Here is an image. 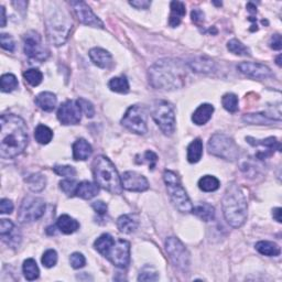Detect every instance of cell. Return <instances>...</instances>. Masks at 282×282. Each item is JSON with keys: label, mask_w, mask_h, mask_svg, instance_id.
Wrapping results in <instances>:
<instances>
[{"label": "cell", "mask_w": 282, "mask_h": 282, "mask_svg": "<svg viewBox=\"0 0 282 282\" xmlns=\"http://www.w3.org/2000/svg\"><path fill=\"white\" fill-rule=\"evenodd\" d=\"M0 156L14 159L25 151L29 141L25 120L16 115H3L0 118Z\"/></svg>", "instance_id": "cell-1"}, {"label": "cell", "mask_w": 282, "mask_h": 282, "mask_svg": "<svg viewBox=\"0 0 282 282\" xmlns=\"http://www.w3.org/2000/svg\"><path fill=\"white\" fill-rule=\"evenodd\" d=\"M148 77L150 85L156 89L176 91L185 85V64L180 60H160L150 67Z\"/></svg>", "instance_id": "cell-2"}, {"label": "cell", "mask_w": 282, "mask_h": 282, "mask_svg": "<svg viewBox=\"0 0 282 282\" xmlns=\"http://www.w3.org/2000/svg\"><path fill=\"white\" fill-rule=\"evenodd\" d=\"M95 249L118 268H126L130 261V244L125 239H114L109 234H103L94 242Z\"/></svg>", "instance_id": "cell-3"}, {"label": "cell", "mask_w": 282, "mask_h": 282, "mask_svg": "<svg viewBox=\"0 0 282 282\" xmlns=\"http://www.w3.org/2000/svg\"><path fill=\"white\" fill-rule=\"evenodd\" d=\"M223 212L226 222L234 228L245 224L247 219V202L238 185L232 184L223 197Z\"/></svg>", "instance_id": "cell-4"}, {"label": "cell", "mask_w": 282, "mask_h": 282, "mask_svg": "<svg viewBox=\"0 0 282 282\" xmlns=\"http://www.w3.org/2000/svg\"><path fill=\"white\" fill-rule=\"evenodd\" d=\"M47 35L49 41L56 47L63 46L72 30L73 22L64 9L54 7L46 16Z\"/></svg>", "instance_id": "cell-5"}, {"label": "cell", "mask_w": 282, "mask_h": 282, "mask_svg": "<svg viewBox=\"0 0 282 282\" xmlns=\"http://www.w3.org/2000/svg\"><path fill=\"white\" fill-rule=\"evenodd\" d=\"M93 174L96 184L112 194H121V178L108 158L98 156L93 162Z\"/></svg>", "instance_id": "cell-6"}, {"label": "cell", "mask_w": 282, "mask_h": 282, "mask_svg": "<svg viewBox=\"0 0 282 282\" xmlns=\"http://www.w3.org/2000/svg\"><path fill=\"white\" fill-rule=\"evenodd\" d=\"M163 180L167 185L169 194L174 206L181 213H192L193 211V204L190 200L187 191L181 185V181L176 172L166 170L163 173Z\"/></svg>", "instance_id": "cell-7"}, {"label": "cell", "mask_w": 282, "mask_h": 282, "mask_svg": "<svg viewBox=\"0 0 282 282\" xmlns=\"http://www.w3.org/2000/svg\"><path fill=\"white\" fill-rule=\"evenodd\" d=\"M207 149L211 155L227 161H236L239 157V148L234 139L224 133H215L210 138Z\"/></svg>", "instance_id": "cell-8"}, {"label": "cell", "mask_w": 282, "mask_h": 282, "mask_svg": "<svg viewBox=\"0 0 282 282\" xmlns=\"http://www.w3.org/2000/svg\"><path fill=\"white\" fill-rule=\"evenodd\" d=\"M151 114L161 131L171 136L176 130V115L173 106L167 100H156L152 105Z\"/></svg>", "instance_id": "cell-9"}, {"label": "cell", "mask_w": 282, "mask_h": 282, "mask_svg": "<svg viewBox=\"0 0 282 282\" xmlns=\"http://www.w3.org/2000/svg\"><path fill=\"white\" fill-rule=\"evenodd\" d=\"M46 211V202L41 197L27 196L22 201L18 212V221L22 224L31 223L41 218Z\"/></svg>", "instance_id": "cell-10"}, {"label": "cell", "mask_w": 282, "mask_h": 282, "mask_svg": "<svg viewBox=\"0 0 282 282\" xmlns=\"http://www.w3.org/2000/svg\"><path fill=\"white\" fill-rule=\"evenodd\" d=\"M166 250L173 264L185 272L190 268V253L182 241L177 237H169L166 240Z\"/></svg>", "instance_id": "cell-11"}, {"label": "cell", "mask_w": 282, "mask_h": 282, "mask_svg": "<svg viewBox=\"0 0 282 282\" xmlns=\"http://www.w3.org/2000/svg\"><path fill=\"white\" fill-rule=\"evenodd\" d=\"M122 126H125L128 130L137 134H145L148 131L147 127V112L143 106L133 105L129 107L125 116L121 119Z\"/></svg>", "instance_id": "cell-12"}, {"label": "cell", "mask_w": 282, "mask_h": 282, "mask_svg": "<svg viewBox=\"0 0 282 282\" xmlns=\"http://www.w3.org/2000/svg\"><path fill=\"white\" fill-rule=\"evenodd\" d=\"M25 53L29 56L30 59L36 60L39 62L46 61L50 52L49 50L44 47L42 42V38L39 33L35 31L28 32L25 36Z\"/></svg>", "instance_id": "cell-13"}, {"label": "cell", "mask_w": 282, "mask_h": 282, "mask_svg": "<svg viewBox=\"0 0 282 282\" xmlns=\"http://www.w3.org/2000/svg\"><path fill=\"white\" fill-rule=\"evenodd\" d=\"M58 119L65 126L77 125L82 119V109L77 100H66L62 104L58 110Z\"/></svg>", "instance_id": "cell-14"}, {"label": "cell", "mask_w": 282, "mask_h": 282, "mask_svg": "<svg viewBox=\"0 0 282 282\" xmlns=\"http://www.w3.org/2000/svg\"><path fill=\"white\" fill-rule=\"evenodd\" d=\"M71 6L74 9V13L77 16L78 20H80L83 25H86L94 28H100L103 29L104 24L98 18L97 16L92 11V9L88 7L86 3L84 2H72L70 3Z\"/></svg>", "instance_id": "cell-15"}, {"label": "cell", "mask_w": 282, "mask_h": 282, "mask_svg": "<svg viewBox=\"0 0 282 282\" xmlns=\"http://www.w3.org/2000/svg\"><path fill=\"white\" fill-rule=\"evenodd\" d=\"M122 189L130 192H145L149 189V182L143 174L127 171L121 177Z\"/></svg>", "instance_id": "cell-16"}, {"label": "cell", "mask_w": 282, "mask_h": 282, "mask_svg": "<svg viewBox=\"0 0 282 282\" xmlns=\"http://www.w3.org/2000/svg\"><path fill=\"white\" fill-rule=\"evenodd\" d=\"M238 70L249 77L256 78V80H267L272 76V73L268 66L255 62H242L238 64Z\"/></svg>", "instance_id": "cell-17"}, {"label": "cell", "mask_w": 282, "mask_h": 282, "mask_svg": "<svg viewBox=\"0 0 282 282\" xmlns=\"http://www.w3.org/2000/svg\"><path fill=\"white\" fill-rule=\"evenodd\" d=\"M89 58H91L93 63L100 69H110L114 64L111 54L108 51L100 48H94L89 51Z\"/></svg>", "instance_id": "cell-18"}, {"label": "cell", "mask_w": 282, "mask_h": 282, "mask_svg": "<svg viewBox=\"0 0 282 282\" xmlns=\"http://www.w3.org/2000/svg\"><path fill=\"white\" fill-rule=\"evenodd\" d=\"M246 140L248 144L253 147H262V148L266 149L264 151H266L267 157L273 155L275 150L281 151V145L277 140V138L274 137H269L267 139H262V140L255 139L252 137H247Z\"/></svg>", "instance_id": "cell-19"}, {"label": "cell", "mask_w": 282, "mask_h": 282, "mask_svg": "<svg viewBox=\"0 0 282 282\" xmlns=\"http://www.w3.org/2000/svg\"><path fill=\"white\" fill-rule=\"evenodd\" d=\"M93 154L92 146L85 139H77L73 144V158L76 161L87 160Z\"/></svg>", "instance_id": "cell-20"}, {"label": "cell", "mask_w": 282, "mask_h": 282, "mask_svg": "<svg viewBox=\"0 0 282 282\" xmlns=\"http://www.w3.org/2000/svg\"><path fill=\"white\" fill-rule=\"evenodd\" d=\"M188 65L192 71L196 73H210L215 69L214 61L206 56H197V58L191 60Z\"/></svg>", "instance_id": "cell-21"}, {"label": "cell", "mask_w": 282, "mask_h": 282, "mask_svg": "<svg viewBox=\"0 0 282 282\" xmlns=\"http://www.w3.org/2000/svg\"><path fill=\"white\" fill-rule=\"evenodd\" d=\"M139 226V222L136 215L125 214L117 219V227L123 234H131Z\"/></svg>", "instance_id": "cell-22"}, {"label": "cell", "mask_w": 282, "mask_h": 282, "mask_svg": "<svg viewBox=\"0 0 282 282\" xmlns=\"http://www.w3.org/2000/svg\"><path fill=\"white\" fill-rule=\"evenodd\" d=\"M214 112V107L211 104H202L197 109L193 112V116H192V120L197 126L205 125V123L211 119L212 115Z\"/></svg>", "instance_id": "cell-23"}, {"label": "cell", "mask_w": 282, "mask_h": 282, "mask_svg": "<svg viewBox=\"0 0 282 282\" xmlns=\"http://www.w3.org/2000/svg\"><path fill=\"white\" fill-rule=\"evenodd\" d=\"M98 193H99L98 185L92 183V182H88V181L78 183L76 191H75V195L84 200H91Z\"/></svg>", "instance_id": "cell-24"}, {"label": "cell", "mask_w": 282, "mask_h": 282, "mask_svg": "<svg viewBox=\"0 0 282 282\" xmlns=\"http://www.w3.org/2000/svg\"><path fill=\"white\" fill-rule=\"evenodd\" d=\"M56 227L63 234L70 235L75 233L76 230L80 228V223H78L76 219L65 214V215H61L58 218V221H56Z\"/></svg>", "instance_id": "cell-25"}, {"label": "cell", "mask_w": 282, "mask_h": 282, "mask_svg": "<svg viewBox=\"0 0 282 282\" xmlns=\"http://www.w3.org/2000/svg\"><path fill=\"white\" fill-rule=\"evenodd\" d=\"M56 103H58V98L55 94L51 92H43L36 97V104L44 111H52L55 108Z\"/></svg>", "instance_id": "cell-26"}, {"label": "cell", "mask_w": 282, "mask_h": 282, "mask_svg": "<svg viewBox=\"0 0 282 282\" xmlns=\"http://www.w3.org/2000/svg\"><path fill=\"white\" fill-rule=\"evenodd\" d=\"M170 8H171V15H170V20H169V25L173 28H176L181 24L182 18L185 16V14H187L185 5L182 2H172L170 5Z\"/></svg>", "instance_id": "cell-27"}, {"label": "cell", "mask_w": 282, "mask_h": 282, "mask_svg": "<svg viewBox=\"0 0 282 282\" xmlns=\"http://www.w3.org/2000/svg\"><path fill=\"white\" fill-rule=\"evenodd\" d=\"M192 213H194L197 217L201 218L202 221L204 222H210L215 218V208L205 202L199 203L195 207L193 206Z\"/></svg>", "instance_id": "cell-28"}, {"label": "cell", "mask_w": 282, "mask_h": 282, "mask_svg": "<svg viewBox=\"0 0 282 282\" xmlns=\"http://www.w3.org/2000/svg\"><path fill=\"white\" fill-rule=\"evenodd\" d=\"M256 250L259 253H261V255L268 257H277L281 252L280 247L275 244V242L268 241V240L258 241L256 244Z\"/></svg>", "instance_id": "cell-29"}, {"label": "cell", "mask_w": 282, "mask_h": 282, "mask_svg": "<svg viewBox=\"0 0 282 282\" xmlns=\"http://www.w3.org/2000/svg\"><path fill=\"white\" fill-rule=\"evenodd\" d=\"M203 155V143L200 138L192 141L188 147V161L190 163H196L201 160Z\"/></svg>", "instance_id": "cell-30"}, {"label": "cell", "mask_w": 282, "mask_h": 282, "mask_svg": "<svg viewBox=\"0 0 282 282\" xmlns=\"http://www.w3.org/2000/svg\"><path fill=\"white\" fill-rule=\"evenodd\" d=\"M26 183L32 192H41L47 185V179L41 173H33L26 179Z\"/></svg>", "instance_id": "cell-31"}, {"label": "cell", "mask_w": 282, "mask_h": 282, "mask_svg": "<svg viewBox=\"0 0 282 282\" xmlns=\"http://www.w3.org/2000/svg\"><path fill=\"white\" fill-rule=\"evenodd\" d=\"M242 120L251 125H272L273 121L269 118L266 112H258V114H246L242 117Z\"/></svg>", "instance_id": "cell-32"}, {"label": "cell", "mask_w": 282, "mask_h": 282, "mask_svg": "<svg viewBox=\"0 0 282 282\" xmlns=\"http://www.w3.org/2000/svg\"><path fill=\"white\" fill-rule=\"evenodd\" d=\"M22 270H24L26 279L29 281L38 279L39 274H40V270H39L38 264L35 259H32V258H29V259H27V260H25L24 266H22Z\"/></svg>", "instance_id": "cell-33"}, {"label": "cell", "mask_w": 282, "mask_h": 282, "mask_svg": "<svg viewBox=\"0 0 282 282\" xmlns=\"http://www.w3.org/2000/svg\"><path fill=\"white\" fill-rule=\"evenodd\" d=\"M108 86L112 92L126 94L129 92V83L125 76L114 77L108 83Z\"/></svg>", "instance_id": "cell-34"}, {"label": "cell", "mask_w": 282, "mask_h": 282, "mask_svg": "<svg viewBox=\"0 0 282 282\" xmlns=\"http://www.w3.org/2000/svg\"><path fill=\"white\" fill-rule=\"evenodd\" d=\"M35 138L39 144L48 145L53 138V131L48 126L39 125L35 130Z\"/></svg>", "instance_id": "cell-35"}, {"label": "cell", "mask_w": 282, "mask_h": 282, "mask_svg": "<svg viewBox=\"0 0 282 282\" xmlns=\"http://www.w3.org/2000/svg\"><path fill=\"white\" fill-rule=\"evenodd\" d=\"M199 188L203 192H214L219 188V180L213 176H205L200 179Z\"/></svg>", "instance_id": "cell-36"}, {"label": "cell", "mask_w": 282, "mask_h": 282, "mask_svg": "<svg viewBox=\"0 0 282 282\" xmlns=\"http://www.w3.org/2000/svg\"><path fill=\"white\" fill-rule=\"evenodd\" d=\"M227 49L236 55L250 56V50L248 49L244 43H241L239 40H237V39H232V40L227 43Z\"/></svg>", "instance_id": "cell-37"}, {"label": "cell", "mask_w": 282, "mask_h": 282, "mask_svg": "<svg viewBox=\"0 0 282 282\" xmlns=\"http://www.w3.org/2000/svg\"><path fill=\"white\" fill-rule=\"evenodd\" d=\"M0 83H2V91L4 93H10L18 87V80L14 74H4Z\"/></svg>", "instance_id": "cell-38"}, {"label": "cell", "mask_w": 282, "mask_h": 282, "mask_svg": "<svg viewBox=\"0 0 282 282\" xmlns=\"http://www.w3.org/2000/svg\"><path fill=\"white\" fill-rule=\"evenodd\" d=\"M222 104L225 109L229 112H236L238 110V97L233 93H227L223 96Z\"/></svg>", "instance_id": "cell-39"}, {"label": "cell", "mask_w": 282, "mask_h": 282, "mask_svg": "<svg viewBox=\"0 0 282 282\" xmlns=\"http://www.w3.org/2000/svg\"><path fill=\"white\" fill-rule=\"evenodd\" d=\"M24 77L31 86H38L40 85L43 80V74L40 70L30 69V70H27L24 73Z\"/></svg>", "instance_id": "cell-40"}, {"label": "cell", "mask_w": 282, "mask_h": 282, "mask_svg": "<svg viewBox=\"0 0 282 282\" xmlns=\"http://www.w3.org/2000/svg\"><path fill=\"white\" fill-rule=\"evenodd\" d=\"M159 279V273L151 266H145L138 275L139 281H157Z\"/></svg>", "instance_id": "cell-41"}, {"label": "cell", "mask_w": 282, "mask_h": 282, "mask_svg": "<svg viewBox=\"0 0 282 282\" xmlns=\"http://www.w3.org/2000/svg\"><path fill=\"white\" fill-rule=\"evenodd\" d=\"M56 262H58V253L54 249H49L43 253L42 263L44 267L52 268L55 266Z\"/></svg>", "instance_id": "cell-42"}, {"label": "cell", "mask_w": 282, "mask_h": 282, "mask_svg": "<svg viewBox=\"0 0 282 282\" xmlns=\"http://www.w3.org/2000/svg\"><path fill=\"white\" fill-rule=\"evenodd\" d=\"M78 183L75 181V180H63V181L60 182V188L61 190L64 192V193L67 196H72V195H75V191L77 188Z\"/></svg>", "instance_id": "cell-43"}, {"label": "cell", "mask_w": 282, "mask_h": 282, "mask_svg": "<svg viewBox=\"0 0 282 282\" xmlns=\"http://www.w3.org/2000/svg\"><path fill=\"white\" fill-rule=\"evenodd\" d=\"M77 103H78V105H80L82 111L84 112V114H85L86 117H88V118L94 117L95 108H94V106H93L91 101H88L85 98H78Z\"/></svg>", "instance_id": "cell-44"}, {"label": "cell", "mask_w": 282, "mask_h": 282, "mask_svg": "<svg viewBox=\"0 0 282 282\" xmlns=\"http://www.w3.org/2000/svg\"><path fill=\"white\" fill-rule=\"evenodd\" d=\"M54 172L58 174V176L61 177H66V178H70L73 177L76 174V170L75 168H73L71 166H55L53 168Z\"/></svg>", "instance_id": "cell-45"}, {"label": "cell", "mask_w": 282, "mask_h": 282, "mask_svg": "<svg viewBox=\"0 0 282 282\" xmlns=\"http://www.w3.org/2000/svg\"><path fill=\"white\" fill-rule=\"evenodd\" d=\"M70 262H71V266L74 269H80L85 266L86 259L81 252H74L72 253L70 257Z\"/></svg>", "instance_id": "cell-46"}, {"label": "cell", "mask_w": 282, "mask_h": 282, "mask_svg": "<svg viewBox=\"0 0 282 282\" xmlns=\"http://www.w3.org/2000/svg\"><path fill=\"white\" fill-rule=\"evenodd\" d=\"M0 43H2V48L9 51V52H14L16 44L14 39L11 38L10 35H7V33H2L0 36Z\"/></svg>", "instance_id": "cell-47"}, {"label": "cell", "mask_w": 282, "mask_h": 282, "mask_svg": "<svg viewBox=\"0 0 282 282\" xmlns=\"http://www.w3.org/2000/svg\"><path fill=\"white\" fill-rule=\"evenodd\" d=\"M14 229H15V225L10 219L3 218L2 221H0V235H2V237L11 234Z\"/></svg>", "instance_id": "cell-48"}, {"label": "cell", "mask_w": 282, "mask_h": 282, "mask_svg": "<svg viewBox=\"0 0 282 282\" xmlns=\"http://www.w3.org/2000/svg\"><path fill=\"white\" fill-rule=\"evenodd\" d=\"M157 161H158V157H157V155L155 154V152L147 151L146 154L144 155V160L141 161V163L148 162V165H149L151 170H154V168H155V166H156Z\"/></svg>", "instance_id": "cell-49"}, {"label": "cell", "mask_w": 282, "mask_h": 282, "mask_svg": "<svg viewBox=\"0 0 282 282\" xmlns=\"http://www.w3.org/2000/svg\"><path fill=\"white\" fill-rule=\"evenodd\" d=\"M14 211V203L8 199H3L0 202V213L10 214Z\"/></svg>", "instance_id": "cell-50"}, {"label": "cell", "mask_w": 282, "mask_h": 282, "mask_svg": "<svg viewBox=\"0 0 282 282\" xmlns=\"http://www.w3.org/2000/svg\"><path fill=\"white\" fill-rule=\"evenodd\" d=\"M92 207L94 208V211L96 213L100 214V215H104V214L107 213V210H108V206H107L106 203H104L103 201H96L92 204Z\"/></svg>", "instance_id": "cell-51"}, {"label": "cell", "mask_w": 282, "mask_h": 282, "mask_svg": "<svg viewBox=\"0 0 282 282\" xmlns=\"http://www.w3.org/2000/svg\"><path fill=\"white\" fill-rule=\"evenodd\" d=\"M191 18H192V21H193L194 24L201 25L202 22H204V13H203L202 10L195 9L191 13Z\"/></svg>", "instance_id": "cell-52"}, {"label": "cell", "mask_w": 282, "mask_h": 282, "mask_svg": "<svg viewBox=\"0 0 282 282\" xmlns=\"http://www.w3.org/2000/svg\"><path fill=\"white\" fill-rule=\"evenodd\" d=\"M129 4L137 9H148L151 6V2H148V0H136V2H130Z\"/></svg>", "instance_id": "cell-53"}, {"label": "cell", "mask_w": 282, "mask_h": 282, "mask_svg": "<svg viewBox=\"0 0 282 282\" xmlns=\"http://www.w3.org/2000/svg\"><path fill=\"white\" fill-rule=\"evenodd\" d=\"M270 47L273 50H281L282 48V42H281V36L280 35H274L271 38V41H270Z\"/></svg>", "instance_id": "cell-54"}, {"label": "cell", "mask_w": 282, "mask_h": 282, "mask_svg": "<svg viewBox=\"0 0 282 282\" xmlns=\"http://www.w3.org/2000/svg\"><path fill=\"white\" fill-rule=\"evenodd\" d=\"M281 208L280 207H277V208H273V211H272V216L273 218L277 221L278 223H281L282 222V218H281Z\"/></svg>", "instance_id": "cell-55"}, {"label": "cell", "mask_w": 282, "mask_h": 282, "mask_svg": "<svg viewBox=\"0 0 282 282\" xmlns=\"http://www.w3.org/2000/svg\"><path fill=\"white\" fill-rule=\"evenodd\" d=\"M2 27L4 28L6 26V9L4 6H2Z\"/></svg>", "instance_id": "cell-56"}, {"label": "cell", "mask_w": 282, "mask_h": 282, "mask_svg": "<svg viewBox=\"0 0 282 282\" xmlns=\"http://www.w3.org/2000/svg\"><path fill=\"white\" fill-rule=\"evenodd\" d=\"M247 8H248V10L249 11H251V13H257V8L255 7V6H253L251 3H249L248 4V6H247Z\"/></svg>", "instance_id": "cell-57"}, {"label": "cell", "mask_w": 282, "mask_h": 282, "mask_svg": "<svg viewBox=\"0 0 282 282\" xmlns=\"http://www.w3.org/2000/svg\"><path fill=\"white\" fill-rule=\"evenodd\" d=\"M280 59H281V55H279L278 58H277V64L280 66L281 65V62H280Z\"/></svg>", "instance_id": "cell-58"}]
</instances>
